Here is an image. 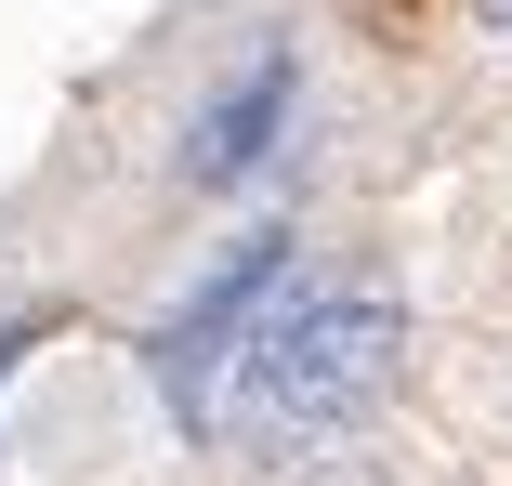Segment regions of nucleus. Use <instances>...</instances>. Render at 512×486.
<instances>
[{
    "label": "nucleus",
    "mask_w": 512,
    "mask_h": 486,
    "mask_svg": "<svg viewBox=\"0 0 512 486\" xmlns=\"http://www.w3.org/2000/svg\"><path fill=\"white\" fill-rule=\"evenodd\" d=\"M473 27H486V40H512V0H473Z\"/></svg>",
    "instance_id": "obj_5"
},
{
    "label": "nucleus",
    "mask_w": 512,
    "mask_h": 486,
    "mask_svg": "<svg viewBox=\"0 0 512 486\" xmlns=\"http://www.w3.org/2000/svg\"><path fill=\"white\" fill-rule=\"evenodd\" d=\"M289 92H302V53H289V40H250V53L224 66V92L184 119L171 184H184V198H224V184H250V171L276 158V132H289Z\"/></svg>",
    "instance_id": "obj_3"
},
{
    "label": "nucleus",
    "mask_w": 512,
    "mask_h": 486,
    "mask_svg": "<svg viewBox=\"0 0 512 486\" xmlns=\"http://www.w3.org/2000/svg\"><path fill=\"white\" fill-rule=\"evenodd\" d=\"M394 355H407V289H394L381 263H355V276H302V263H289V276L263 289L237 368H224V421L289 460V447L368 421L381 381H394Z\"/></svg>",
    "instance_id": "obj_1"
},
{
    "label": "nucleus",
    "mask_w": 512,
    "mask_h": 486,
    "mask_svg": "<svg viewBox=\"0 0 512 486\" xmlns=\"http://www.w3.org/2000/svg\"><path fill=\"white\" fill-rule=\"evenodd\" d=\"M27 355H40V316H27V329H0V395H14V368H27Z\"/></svg>",
    "instance_id": "obj_4"
},
{
    "label": "nucleus",
    "mask_w": 512,
    "mask_h": 486,
    "mask_svg": "<svg viewBox=\"0 0 512 486\" xmlns=\"http://www.w3.org/2000/svg\"><path fill=\"white\" fill-rule=\"evenodd\" d=\"M289 263H302V237L263 224V237L224 250V276H197V289H184V316H171V329H145V368H158V395H171L184 434H224V368H237V342H250V316H263V289H276Z\"/></svg>",
    "instance_id": "obj_2"
}]
</instances>
